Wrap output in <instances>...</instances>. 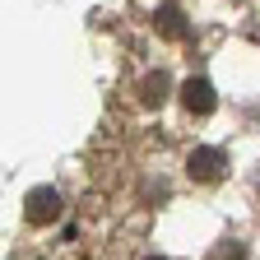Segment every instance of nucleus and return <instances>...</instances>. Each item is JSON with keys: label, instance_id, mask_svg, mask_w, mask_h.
Returning a JSON list of instances; mask_svg holds the SVG:
<instances>
[{"label": "nucleus", "instance_id": "3", "mask_svg": "<svg viewBox=\"0 0 260 260\" xmlns=\"http://www.w3.org/2000/svg\"><path fill=\"white\" fill-rule=\"evenodd\" d=\"M214 103H218V98H214V84H209V79H195V75H190V79L181 84V107H186L190 116H209Z\"/></svg>", "mask_w": 260, "mask_h": 260}, {"label": "nucleus", "instance_id": "7", "mask_svg": "<svg viewBox=\"0 0 260 260\" xmlns=\"http://www.w3.org/2000/svg\"><path fill=\"white\" fill-rule=\"evenodd\" d=\"M149 260H162V255H149Z\"/></svg>", "mask_w": 260, "mask_h": 260}, {"label": "nucleus", "instance_id": "4", "mask_svg": "<svg viewBox=\"0 0 260 260\" xmlns=\"http://www.w3.org/2000/svg\"><path fill=\"white\" fill-rule=\"evenodd\" d=\"M153 28H158L168 42H181V38H186V14H181L177 5H162V10L153 14Z\"/></svg>", "mask_w": 260, "mask_h": 260}, {"label": "nucleus", "instance_id": "5", "mask_svg": "<svg viewBox=\"0 0 260 260\" xmlns=\"http://www.w3.org/2000/svg\"><path fill=\"white\" fill-rule=\"evenodd\" d=\"M168 88H172V84H168V75H162V70L149 75V79L140 84V103H144V107H158L162 98H168Z\"/></svg>", "mask_w": 260, "mask_h": 260}, {"label": "nucleus", "instance_id": "1", "mask_svg": "<svg viewBox=\"0 0 260 260\" xmlns=\"http://www.w3.org/2000/svg\"><path fill=\"white\" fill-rule=\"evenodd\" d=\"M23 218L32 228H42V223H56L60 218V195L51 186H38V190H28V200H23Z\"/></svg>", "mask_w": 260, "mask_h": 260}, {"label": "nucleus", "instance_id": "6", "mask_svg": "<svg viewBox=\"0 0 260 260\" xmlns=\"http://www.w3.org/2000/svg\"><path fill=\"white\" fill-rule=\"evenodd\" d=\"M214 260H246V246H242V242H223V246L214 251Z\"/></svg>", "mask_w": 260, "mask_h": 260}, {"label": "nucleus", "instance_id": "2", "mask_svg": "<svg viewBox=\"0 0 260 260\" xmlns=\"http://www.w3.org/2000/svg\"><path fill=\"white\" fill-rule=\"evenodd\" d=\"M223 168H228V153H223V149H214V144L190 149V158H186V172H190L195 181H218V177H223Z\"/></svg>", "mask_w": 260, "mask_h": 260}]
</instances>
